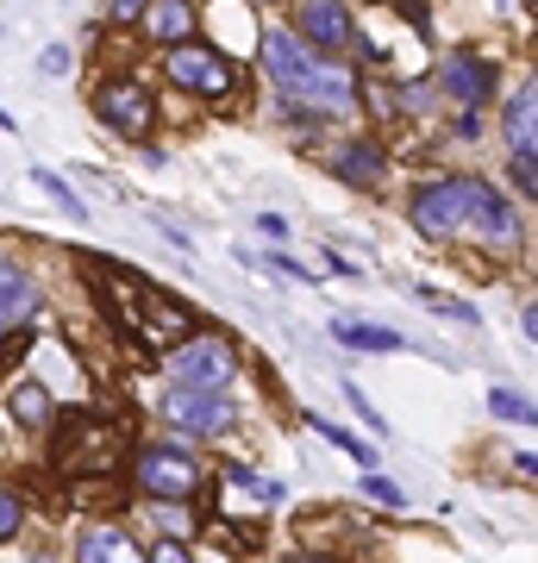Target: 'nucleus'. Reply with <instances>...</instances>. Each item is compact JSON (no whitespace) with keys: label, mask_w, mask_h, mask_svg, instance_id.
Returning a JSON list of instances; mask_svg holds the SVG:
<instances>
[{"label":"nucleus","mask_w":538,"mask_h":563,"mask_svg":"<svg viewBox=\"0 0 538 563\" xmlns=\"http://www.w3.org/2000/svg\"><path fill=\"white\" fill-rule=\"evenodd\" d=\"M414 225L426 232V239H451V232H476V239H488V244H514L519 239L514 207L476 176H451V181L419 188L414 195Z\"/></svg>","instance_id":"1"},{"label":"nucleus","mask_w":538,"mask_h":563,"mask_svg":"<svg viewBox=\"0 0 538 563\" xmlns=\"http://www.w3.org/2000/svg\"><path fill=\"white\" fill-rule=\"evenodd\" d=\"M257 57L288 101H314V113H344V107H358V81L344 76V69H332V63H319L295 32H263Z\"/></svg>","instance_id":"2"},{"label":"nucleus","mask_w":538,"mask_h":563,"mask_svg":"<svg viewBox=\"0 0 538 563\" xmlns=\"http://www.w3.org/2000/svg\"><path fill=\"white\" fill-rule=\"evenodd\" d=\"M132 476H139V488L151 495V501H188V495L200 488V463L188 457V451L151 444V451H139V463H132Z\"/></svg>","instance_id":"3"},{"label":"nucleus","mask_w":538,"mask_h":563,"mask_svg":"<svg viewBox=\"0 0 538 563\" xmlns=\"http://www.w3.org/2000/svg\"><path fill=\"white\" fill-rule=\"evenodd\" d=\"M169 388H226L232 383V344L226 339H188L176 357L163 363Z\"/></svg>","instance_id":"4"},{"label":"nucleus","mask_w":538,"mask_h":563,"mask_svg":"<svg viewBox=\"0 0 538 563\" xmlns=\"http://www.w3.org/2000/svg\"><path fill=\"white\" fill-rule=\"evenodd\" d=\"M163 76L188 88V95H232V63L220 51H207V44H169V57H163Z\"/></svg>","instance_id":"5"},{"label":"nucleus","mask_w":538,"mask_h":563,"mask_svg":"<svg viewBox=\"0 0 538 563\" xmlns=\"http://www.w3.org/2000/svg\"><path fill=\"white\" fill-rule=\"evenodd\" d=\"M163 426L195 432V439H213V432L232 426V401H226L220 388H169L163 395Z\"/></svg>","instance_id":"6"},{"label":"nucleus","mask_w":538,"mask_h":563,"mask_svg":"<svg viewBox=\"0 0 538 563\" xmlns=\"http://www.w3.org/2000/svg\"><path fill=\"white\" fill-rule=\"evenodd\" d=\"M95 113L107 132H120V139H144L151 125H157V107H151V95H144L139 81H107L95 95Z\"/></svg>","instance_id":"7"},{"label":"nucleus","mask_w":538,"mask_h":563,"mask_svg":"<svg viewBox=\"0 0 538 563\" xmlns=\"http://www.w3.org/2000/svg\"><path fill=\"white\" fill-rule=\"evenodd\" d=\"M295 25H300V44H314V51H351L358 44L344 0H300Z\"/></svg>","instance_id":"8"},{"label":"nucleus","mask_w":538,"mask_h":563,"mask_svg":"<svg viewBox=\"0 0 538 563\" xmlns=\"http://www.w3.org/2000/svg\"><path fill=\"white\" fill-rule=\"evenodd\" d=\"M444 95L463 101V107H482L488 95H495V69H488L482 57H463L458 51V57L444 63Z\"/></svg>","instance_id":"9"},{"label":"nucleus","mask_w":538,"mask_h":563,"mask_svg":"<svg viewBox=\"0 0 538 563\" xmlns=\"http://www.w3.org/2000/svg\"><path fill=\"white\" fill-rule=\"evenodd\" d=\"M139 25L157 44H188V32H195V0H144Z\"/></svg>","instance_id":"10"},{"label":"nucleus","mask_w":538,"mask_h":563,"mask_svg":"<svg viewBox=\"0 0 538 563\" xmlns=\"http://www.w3.org/2000/svg\"><path fill=\"white\" fill-rule=\"evenodd\" d=\"M32 307H39V282L20 263H0V325L13 332L20 320H32Z\"/></svg>","instance_id":"11"},{"label":"nucleus","mask_w":538,"mask_h":563,"mask_svg":"<svg viewBox=\"0 0 538 563\" xmlns=\"http://www.w3.org/2000/svg\"><path fill=\"white\" fill-rule=\"evenodd\" d=\"M532 132H538V81H519V95L507 101V151L532 157Z\"/></svg>","instance_id":"12"},{"label":"nucleus","mask_w":538,"mask_h":563,"mask_svg":"<svg viewBox=\"0 0 538 563\" xmlns=\"http://www.w3.org/2000/svg\"><path fill=\"white\" fill-rule=\"evenodd\" d=\"M81 563H144V551L120 526H95V532H81Z\"/></svg>","instance_id":"13"},{"label":"nucleus","mask_w":538,"mask_h":563,"mask_svg":"<svg viewBox=\"0 0 538 563\" xmlns=\"http://www.w3.org/2000/svg\"><path fill=\"white\" fill-rule=\"evenodd\" d=\"M188 313H182L176 301H163V295H151V301H144V332H151V339L157 344H176V339H188Z\"/></svg>","instance_id":"14"},{"label":"nucleus","mask_w":538,"mask_h":563,"mask_svg":"<svg viewBox=\"0 0 538 563\" xmlns=\"http://www.w3.org/2000/svg\"><path fill=\"white\" fill-rule=\"evenodd\" d=\"M332 339L351 344V351H400V332H388V325H363V320H339L332 325Z\"/></svg>","instance_id":"15"},{"label":"nucleus","mask_w":538,"mask_h":563,"mask_svg":"<svg viewBox=\"0 0 538 563\" xmlns=\"http://www.w3.org/2000/svg\"><path fill=\"white\" fill-rule=\"evenodd\" d=\"M332 169H339L344 181H382V151L376 144H363V139H351L339 157H332Z\"/></svg>","instance_id":"16"},{"label":"nucleus","mask_w":538,"mask_h":563,"mask_svg":"<svg viewBox=\"0 0 538 563\" xmlns=\"http://www.w3.org/2000/svg\"><path fill=\"white\" fill-rule=\"evenodd\" d=\"M314 432H319V439H332V444H339V451H344V457H358V470H376V444L351 439V432H344V426L319 420V413H314Z\"/></svg>","instance_id":"17"},{"label":"nucleus","mask_w":538,"mask_h":563,"mask_svg":"<svg viewBox=\"0 0 538 563\" xmlns=\"http://www.w3.org/2000/svg\"><path fill=\"white\" fill-rule=\"evenodd\" d=\"M13 420H20V426H44V420H51V395H44L39 383H20V388H13Z\"/></svg>","instance_id":"18"},{"label":"nucleus","mask_w":538,"mask_h":563,"mask_svg":"<svg viewBox=\"0 0 538 563\" xmlns=\"http://www.w3.org/2000/svg\"><path fill=\"white\" fill-rule=\"evenodd\" d=\"M32 176H39V188H44V195H51V201H57L63 207V213H69V220H88V213H81V201H76V188H69V181H63V176H51V169H32Z\"/></svg>","instance_id":"19"},{"label":"nucleus","mask_w":538,"mask_h":563,"mask_svg":"<svg viewBox=\"0 0 538 563\" xmlns=\"http://www.w3.org/2000/svg\"><path fill=\"white\" fill-rule=\"evenodd\" d=\"M488 407H495V420H532V401L526 395H514V388H488Z\"/></svg>","instance_id":"20"},{"label":"nucleus","mask_w":538,"mask_h":563,"mask_svg":"<svg viewBox=\"0 0 538 563\" xmlns=\"http://www.w3.org/2000/svg\"><path fill=\"white\" fill-rule=\"evenodd\" d=\"M363 495H370V501H382V507H400V501H407V495H400L388 476H376V470H363Z\"/></svg>","instance_id":"21"},{"label":"nucleus","mask_w":538,"mask_h":563,"mask_svg":"<svg viewBox=\"0 0 538 563\" xmlns=\"http://www.w3.org/2000/svg\"><path fill=\"white\" fill-rule=\"evenodd\" d=\"M13 532H20V501H13V495L0 488V544L13 539Z\"/></svg>","instance_id":"22"},{"label":"nucleus","mask_w":538,"mask_h":563,"mask_svg":"<svg viewBox=\"0 0 538 563\" xmlns=\"http://www.w3.org/2000/svg\"><path fill=\"white\" fill-rule=\"evenodd\" d=\"M344 401H351V407L363 413V426H376V432H388V426H382V413H376L370 401H363V388H358V383H344Z\"/></svg>","instance_id":"23"},{"label":"nucleus","mask_w":538,"mask_h":563,"mask_svg":"<svg viewBox=\"0 0 538 563\" xmlns=\"http://www.w3.org/2000/svg\"><path fill=\"white\" fill-rule=\"evenodd\" d=\"M144 563H195V558H188V544H182V539H163Z\"/></svg>","instance_id":"24"},{"label":"nucleus","mask_w":538,"mask_h":563,"mask_svg":"<svg viewBox=\"0 0 538 563\" xmlns=\"http://www.w3.org/2000/svg\"><path fill=\"white\" fill-rule=\"evenodd\" d=\"M39 69H44V76L69 69V51H63V44H44V51H39Z\"/></svg>","instance_id":"25"},{"label":"nucleus","mask_w":538,"mask_h":563,"mask_svg":"<svg viewBox=\"0 0 538 563\" xmlns=\"http://www.w3.org/2000/svg\"><path fill=\"white\" fill-rule=\"evenodd\" d=\"M157 520H163V526H169V539H182V532H188V514H182V507H176V501H169V507H163V501H157Z\"/></svg>","instance_id":"26"},{"label":"nucleus","mask_w":538,"mask_h":563,"mask_svg":"<svg viewBox=\"0 0 538 563\" xmlns=\"http://www.w3.org/2000/svg\"><path fill=\"white\" fill-rule=\"evenodd\" d=\"M144 0H113V25H139Z\"/></svg>","instance_id":"27"},{"label":"nucleus","mask_w":538,"mask_h":563,"mask_svg":"<svg viewBox=\"0 0 538 563\" xmlns=\"http://www.w3.org/2000/svg\"><path fill=\"white\" fill-rule=\"evenodd\" d=\"M263 239H288V220H282V213H263Z\"/></svg>","instance_id":"28"},{"label":"nucleus","mask_w":538,"mask_h":563,"mask_svg":"<svg viewBox=\"0 0 538 563\" xmlns=\"http://www.w3.org/2000/svg\"><path fill=\"white\" fill-rule=\"evenodd\" d=\"M288 563H332V558H288Z\"/></svg>","instance_id":"29"},{"label":"nucleus","mask_w":538,"mask_h":563,"mask_svg":"<svg viewBox=\"0 0 538 563\" xmlns=\"http://www.w3.org/2000/svg\"><path fill=\"white\" fill-rule=\"evenodd\" d=\"M0 339H7V325H0Z\"/></svg>","instance_id":"30"}]
</instances>
